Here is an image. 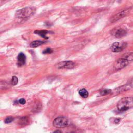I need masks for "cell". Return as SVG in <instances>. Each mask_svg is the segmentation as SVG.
Returning <instances> with one entry per match:
<instances>
[{
	"mask_svg": "<svg viewBox=\"0 0 133 133\" xmlns=\"http://www.w3.org/2000/svg\"><path fill=\"white\" fill-rule=\"evenodd\" d=\"M129 63V61L127 60L124 59V58H120L115 62L114 64V68L116 70H121L127 66Z\"/></svg>",
	"mask_w": 133,
	"mask_h": 133,
	"instance_id": "cell-4",
	"label": "cell"
},
{
	"mask_svg": "<svg viewBox=\"0 0 133 133\" xmlns=\"http://www.w3.org/2000/svg\"><path fill=\"white\" fill-rule=\"evenodd\" d=\"M123 58H124L129 61L133 60V53H129L126 54L123 57Z\"/></svg>",
	"mask_w": 133,
	"mask_h": 133,
	"instance_id": "cell-15",
	"label": "cell"
},
{
	"mask_svg": "<svg viewBox=\"0 0 133 133\" xmlns=\"http://www.w3.org/2000/svg\"><path fill=\"white\" fill-rule=\"evenodd\" d=\"M125 47V43L121 44L119 42H115L110 47V49L112 52L118 53L122 51Z\"/></svg>",
	"mask_w": 133,
	"mask_h": 133,
	"instance_id": "cell-7",
	"label": "cell"
},
{
	"mask_svg": "<svg viewBox=\"0 0 133 133\" xmlns=\"http://www.w3.org/2000/svg\"><path fill=\"white\" fill-rule=\"evenodd\" d=\"M18 103H19L20 104H24L25 103H26V100H25L24 99L21 98V99H20L19 100Z\"/></svg>",
	"mask_w": 133,
	"mask_h": 133,
	"instance_id": "cell-21",
	"label": "cell"
},
{
	"mask_svg": "<svg viewBox=\"0 0 133 133\" xmlns=\"http://www.w3.org/2000/svg\"><path fill=\"white\" fill-rule=\"evenodd\" d=\"M14 118L12 116H8L6 118L5 120H4V122L6 123V124H9V123H11L12 121H14Z\"/></svg>",
	"mask_w": 133,
	"mask_h": 133,
	"instance_id": "cell-17",
	"label": "cell"
},
{
	"mask_svg": "<svg viewBox=\"0 0 133 133\" xmlns=\"http://www.w3.org/2000/svg\"><path fill=\"white\" fill-rule=\"evenodd\" d=\"M131 88V86L129 84H126L125 85H123V86H122L121 87H119L118 88L115 90V93H120L123 92V91H127L129 89Z\"/></svg>",
	"mask_w": 133,
	"mask_h": 133,
	"instance_id": "cell-10",
	"label": "cell"
},
{
	"mask_svg": "<svg viewBox=\"0 0 133 133\" xmlns=\"http://www.w3.org/2000/svg\"><path fill=\"white\" fill-rule=\"evenodd\" d=\"M133 107V98L124 97L120 100L117 105L120 111H125Z\"/></svg>",
	"mask_w": 133,
	"mask_h": 133,
	"instance_id": "cell-1",
	"label": "cell"
},
{
	"mask_svg": "<svg viewBox=\"0 0 133 133\" xmlns=\"http://www.w3.org/2000/svg\"><path fill=\"white\" fill-rule=\"evenodd\" d=\"M35 9L31 7H26L19 9L16 12V16L18 18L24 19L30 17L34 14Z\"/></svg>",
	"mask_w": 133,
	"mask_h": 133,
	"instance_id": "cell-2",
	"label": "cell"
},
{
	"mask_svg": "<svg viewBox=\"0 0 133 133\" xmlns=\"http://www.w3.org/2000/svg\"><path fill=\"white\" fill-rule=\"evenodd\" d=\"M26 62V56L23 53L19 54L17 57V65L19 66H21L25 65Z\"/></svg>",
	"mask_w": 133,
	"mask_h": 133,
	"instance_id": "cell-9",
	"label": "cell"
},
{
	"mask_svg": "<svg viewBox=\"0 0 133 133\" xmlns=\"http://www.w3.org/2000/svg\"><path fill=\"white\" fill-rule=\"evenodd\" d=\"M53 133H61V132L59 130H57L56 131H55Z\"/></svg>",
	"mask_w": 133,
	"mask_h": 133,
	"instance_id": "cell-23",
	"label": "cell"
},
{
	"mask_svg": "<svg viewBox=\"0 0 133 133\" xmlns=\"http://www.w3.org/2000/svg\"><path fill=\"white\" fill-rule=\"evenodd\" d=\"M8 84L5 81H1V83H0V87H1V89H5V88H8Z\"/></svg>",
	"mask_w": 133,
	"mask_h": 133,
	"instance_id": "cell-18",
	"label": "cell"
},
{
	"mask_svg": "<svg viewBox=\"0 0 133 133\" xmlns=\"http://www.w3.org/2000/svg\"><path fill=\"white\" fill-rule=\"evenodd\" d=\"M44 43H45V42L42 41H34L30 44V47H36L39 46L41 45H42Z\"/></svg>",
	"mask_w": 133,
	"mask_h": 133,
	"instance_id": "cell-13",
	"label": "cell"
},
{
	"mask_svg": "<svg viewBox=\"0 0 133 133\" xmlns=\"http://www.w3.org/2000/svg\"><path fill=\"white\" fill-rule=\"evenodd\" d=\"M49 32H50L47 30H36L34 31L35 33L36 34H39V36L44 38V39H48V37L46 36V35Z\"/></svg>",
	"mask_w": 133,
	"mask_h": 133,
	"instance_id": "cell-12",
	"label": "cell"
},
{
	"mask_svg": "<svg viewBox=\"0 0 133 133\" xmlns=\"http://www.w3.org/2000/svg\"></svg>",
	"mask_w": 133,
	"mask_h": 133,
	"instance_id": "cell-24",
	"label": "cell"
},
{
	"mask_svg": "<svg viewBox=\"0 0 133 133\" xmlns=\"http://www.w3.org/2000/svg\"><path fill=\"white\" fill-rule=\"evenodd\" d=\"M69 124L68 120L65 117H58L55 119L53 121V125L58 128L65 127L67 126Z\"/></svg>",
	"mask_w": 133,
	"mask_h": 133,
	"instance_id": "cell-3",
	"label": "cell"
},
{
	"mask_svg": "<svg viewBox=\"0 0 133 133\" xmlns=\"http://www.w3.org/2000/svg\"><path fill=\"white\" fill-rule=\"evenodd\" d=\"M129 11V9H126L125 10H124L121 12H119V13L116 14V15L113 16V17H111V18L110 19V21L112 22L113 23V22H115L119 20L120 19H121L123 17L125 16L128 13Z\"/></svg>",
	"mask_w": 133,
	"mask_h": 133,
	"instance_id": "cell-8",
	"label": "cell"
},
{
	"mask_svg": "<svg viewBox=\"0 0 133 133\" xmlns=\"http://www.w3.org/2000/svg\"><path fill=\"white\" fill-rule=\"evenodd\" d=\"M112 36L116 38H121L125 36L126 34V31L121 28H116L111 31Z\"/></svg>",
	"mask_w": 133,
	"mask_h": 133,
	"instance_id": "cell-5",
	"label": "cell"
},
{
	"mask_svg": "<svg viewBox=\"0 0 133 133\" xmlns=\"http://www.w3.org/2000/svg\"><path fill=\"white\" fill-rule=\"evenodd\" d=\"M79 94L80 95V96L84 98H86L88 96V93L86 90L83 88V89H81L79 91Z\"/></svg>",
	"mask_w": 133,
	"mask_h": 133,
	"instance_id": "cell-14",
	"label": "cell"
},
{
	"mask_svg": "<svg viewBox=\"0 0 133 133\" xmlns=\"http://www.w3.org/2000/svg\"><path fill=\"white\" fill-rule=\"evenodd\" d=\"M29 123V119L27 116H24L21 118L18 121L19 124L20 125H27Z\"/></svg>",
	"mask_w": 133,
	"mask_h": 133,
	"instance_id": "cell-11",
	"label": "cell"
},
{
	"mask_svg": "<svg viewBox=\"0 0 133 133\" xmlns=\"http://www.w3.org/2000/svg\"><path fill=\"white\" fill-rule=\"evenodd\" d=\"M75 63L71 61H65L60 62L57 65L58 69H73L75 67Z\"/></svg>",
	"mask_w": 133,
	"mask_h": 133,
	"instance_id": "cell-6",
	"label": "cell"
},
{
	"mask_svg": "<svg viewBox=\"0 0 133 133\" xmlns=\"http://www.w3.org/2000/svg\"><path fill=\"white\" fill-rule=\"evenodd\" d=\"M111 91H112L111 90H104L101 91L100 94H101V95L104 96V95H107V94H109L111 93Z\"/></svg>",
	"mask_w": 133,
	"mask_h": 133,
	"instance_id": "cell-19",
	"label": "cell"
},
{
	"mask_svg": "<svg viewBox=\"0 0 133 133\" xmlns=\"http://www.w3.org/2000/svg\"><path fill=\"white\" fill-rule=\"evenodd\" d=\"M53 52V50L51 48H48L44 50L43 52V53L44 54H51Z\"/></svg>",
	"mask_w": 133,
	"mask_h": 133,
	"instance_id": "cell-20",
	"label": "cell"
},
{
	"mask_svg": "<svg viewBox=\"0 0 133 133\" xmlns=\"http://www.w3.org/2000/svg\"><path fill=\"white\" fill-rule=\"evenodd\" d=\"M18 82V78L16 77V76H14L12 77V80H11V84L15 86V85H17Z\"/></svg>",
	"mask_w": 133,
	"mask_h": 133,
	"instance_id": "cell-16",
	"label": "cell"
},
{
	"mask_svg": "<svg viewBox=\"0 0 133 133\" xmlns=\"http://www.w3.org/2000/svg\"><path fill=\"white\" fill-rule=\"evenodd\" d=\"M120 120H120V119H115V123H118L120 121Z\"/></svg>",
	"mask_w": 133,
	"mask_h": 133,
	"instance_id": "cell-22",
	"label": "cell"
}]
</instances>
